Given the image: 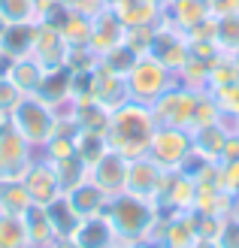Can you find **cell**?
Returning <instances> with one entry per match:
<instances>
[{
    "mask_svg": "<svg viewBox=\"0 0 239 248\" xmlns=\"http://www.w3.org/2000/svg\"><path fill=\"white\" fill-rule=\"evenodd\" d=\"M155 130H158V121L152 115V106L127 100L118 109H112L109 127H106V140H109L112 152H118L127 160H133V157L148 155V145H152Z\"/></svg>",
    "mask_w": 239,
    "mask_h": 248,
    "instance_id": "1",
    "label": "cell"
},
{
    "mask_svg": "<svg viewBox=\"0 0 239 248\" xmlns=\"http://www.w3.org/2000/svg\"><path fill=\"white\" fill-rule=\"evenodd\" d=\"M106 218L112 230H115L118 242H127V245H136L152 236V230L158 224V206L152 200H143V197H133V194H118V197H109L106 203Z\"/></svg>",
    "mask_w": 239,
    "mask_h": 248,
    "instance_id": "2",
    "label": "cell"
},
{
    "mask_svg": "<svg viewBox=\"0 0 239 248\" xmlns=\"http://www.w3.org/2000/svg\"><path fill=\"white\" fill-rule=\"evenodd\" d=\"M6 124H9V127L16 130L28 145H33L36 152H40V148L48 142L52 130H55V109L46 106L36 94H24L21 100L16 103V109L9 112Z\"/></svg>",
    "mask_w": 239,
    "mask_h": 248,
    "instance_id": "3",
    "label": "cell"
},
{
    "mask_svg": "<svg viewBox=\"0 0 239 248\" xmlns=\"http://www.w3.org/2000/svg\"><path fill=\"white\" fill-rule=\"evenodd\" d=\"M124 79H127V94H130V100L148 103V106H152L167 88H173V85L179 82V79H175V73L167 70V67H163L160 61H155L152 55H140V58H136V64L130 67V73H127Z\"/></svg>",
    "mask_w": 239,
    "mask_h": 248,
    "instance_id": "4",
    "label": "cell"
},
{
    "mask_svg": "<svg viewBox=\"0 0 239 248\" xmlns=\"http://www.w3.org/2000/svg\"><path fill=\"white\" fill-rule=\"evenodd\" d=\"M197 97H200V91H191V88L175 82L173 88H167L152 103V115L160 127H185L188 130L191 127V118H194Z\"/></svg>",
    "mask_w": 239,
    "mask_h": 248,
    "instance_id": "5",
    "label": "cell"
},
{
    "mask_svg": "<svg viewBox=\"0 0 239 248\" xmlns=\"http://www.w3.org/2000/svg\"><path fill=\"white\" fill-rule=\"evenodd\" d=\"M191 148H194L191 130H185V127H160L158 124V130L152 136V145H148V157H152L160 170L173 172V170L182 167V160L191 155Z\"/></svg>",
    "mask_w": 239,
    "mask_h": 248,
    "instance_id": "6",
    "label": "cell"
},
{
    "mask_svg": "<svg viewBox=\"0 0 239 248\" xmlns=\"http://www.w3.org/2000/svg\"><path fill=\"white\" fill-rule=\"evenodd\" d=\"M148 55H152L155 61H160L167 70L179 73L185 67L188 55H191V48H188V36L179 28H173L170 21L160 18L155 24V36H152V46H148Z\"/></svg>",
    "mask_w": 239,
    "mask_h": 248,
    "instance_id": "7",
    "label": "cell"
},
{
    "mask_svg": "<svg viewBox=\"0 0 239 248\" xmlns=\"http://www.w3.org/2000/svg\"><path fill=\"white\" fill-rule=\"evenodd\" d=\"M36 155L40 152L24 142L9 124L0 130V179H24Z\"/></svg>",
    "mask_w": 239,
    "mask_h": 248,
    "instance_id": "8",
    "label": "cell"
},
{
    "mask_svg": "<svg viewBox=\"0 0 239 248\" xmlns=\"http://www.w3.org/2000/svg\"><path fill=\"white\" fill-rule=\"evenodd\" d=\"M21 185L28 188V197H31L33 206H48L52 200H58V197L64 194V188H61V182H58V172L52 167V160H46L43 155H36L31 170L24 172Z\"/></svg>",
    "mask_w": 239,
    "mask_h": 248,
    "instance_id": "9",
    "label": "cell"
},
{
    "mask_svg": "<svg viewBox=\"0 0 239 248\" xmlns=\"http://www.w3.org/2000/svg\"><path fill=\"white\" fill-rule=\"evenodd\" d=\"M163 179H167V170H160L158 164L148 155L143 157H133L130 167H127V185L124 191L133 194V197H143V200H158L160 188H163Z\"/></svg>",
    "mask_w": 239,
    "mask_h": 248,
    "instance_id": "10",
    "label": "cell"
},
{
    "mask_svg": "<svg viewBox=\"0 0 239 248\" xmlns=\"http://www.w3.org/2000/svg\"><path fill=\"white\" fill-rule=\"evenodd\" d=\"M127 167H130V160L109 148L97 164L88 167V179L106 197H118V194H124V185H127Z\"/></svg>",
    "mask_w": 239,
    "mask_h": 248,
    "instance_id": "11",
    "label": "cell"
},
{
    "mask_svg": "<svg viewBox=\"0 0 239 248\" xmlns=\"http://www.w3.org/2000/svg\"><path fill=\"white\" fill-rule=\"evenodd\" d=\"M67 52H70V46H67L64 36H61L58 28H52V24H43V21L36 24V40H33L31 55L43 64V70H58V67H64Z\"/></svg>",
    "mask_w": 239,
    "mask_h": 248,
    "instance_id": "12",
    "label": "cell"
},
{
    "mask_svg": "<svg viewBox=\"0 0 239 248\" xmlns=\"http://www.w3.org/2000/svg\"><path fill=\"white\" fill-rule=\"evenodd\" d=\"M91 97H94L97 103H103L109 112H112V109H118L121 103L130 100V94H127V79L97 64L94 73H91Z\"/></svg>",
    "mask_w": 239,
    "mask_h": 248,
    "instance_id": "13",
    "label": "cell"
},
{
    "mask_svg": "<svg viewBox=\"0 0 239 248\" xmlns=\"http://www.w3.org/2000/svg\"><path fill=\"white\" fill-rule=\"evenodd\" d=\"M70 239L76 242L79 248H109V245L118 242V236H115V230H112L106 212L79 218V224H76V230H73Z\"/></svg>",
    "mask_w": 239,
    "mask_h": 248,
    "instance_id": "14",
    "label": "cell"
},
{
    "mask_svg": "<svg viewBox=\"0 0 239 248\" xmlns=\"http://www.w3.org/2000/svg\"><path fill=\"white\" fill-rule=\"evenodd\" d=\"M124 31L127 28L121 24V18L106 6V9H100L91 18V43L88 46H91L97 55H103V52H109V48H115V46L124 43Z\"/></svg>",
    "mask_w": 239,
    "mask_h": 248,
    "instance_id": "15",
    "label": "cell"
},
{
    "mask_svg": "<svg viewBox=\"0 0 239 248\" xmlns=\"http://www.w3.org/2000/svg\"><path fill=\"white\" fill-rule=\"evenodd\" d=\"M106 6L121 18L124 28H143V24H158L163 18V9L152 0H106Z\"/></svg>",
    "mask_w": 239,
    "mask_h": 248,
    "instance_id": "16",
    "label": "cell"
},
{
    "mask_svg": "<svg viewBox=\"0 0 239 248\" xmlns=\"http://www.w3.org/2000/svg\"><path fill=\"white\" fill-rule=\"evenodd\" d=\"M24 233H28V248H58L61 236L55 233L52 221L46 215V206H28V212L21 215Z\"/></svg>",
    "mask_w": 239,
    "mask_h": 248,
    "instance_id": "17",
    "label": "cell"
},
{
    "mask_svg": "<svg viewBox=\"0 0 239 248\" xmlns=\"http://www.w3.org/2000/svg\"><path fill=\"white\" fill-rule=\"evenodd\" d=\"M3 76L16 85L21 94H36V88H40V82L46 76V70H43V64L33 55H24V58H16V61H6Z\"/></svg>",
    "mask_w": 239,
    "mask_h": 248,
    "instance_id": "18",
    "label": "cell"
},
{
    "mask_svg": "<svg viewBox=\"0 0 239 248\" xmlns=\"http://www.w3.org/2000/svg\"><path fill=\"white\" fill-rule=\"evenodd\" d=\"M233 130V121L221 118L215 124H206V127H197L191 130V140H194V152L206 155L209 160H221V152H224V142H227V136Z\"/></svg>",
    "mask_w": 239,
    "mask_h": 248,
    "instance_id": "19",
    "label": "cell"
},
{
    "mask_svg": "<svg viewBox=\"0 0 239 248\" xmlns=\"http://www.w3.org/2000/svg\"><path fill=\"white\" fill-rule=\"evenodd\" d=\"M209 16V0H173L163 9V21H170L173 28H179L182 33H188L191 28L203 24Z\"/></svg>",
    "mask_w": 239,
    "mask_h": 248,
    "instance_id": "20",
    "label": "cell"
},
{
    "mask_svg": "<svg viewBox=\"0 0 239 248\" xmlns=\"http://www.w3.org/2000/svg\"><path fill=\"white\" fill-rule=\"evenodd\" d=\"M64 197H67V203L73 206V212H76L79 218H88V215L103 212L106 203H109V197L100 191L91 179H85V182H79V185H73L70 191H64Z\"/></svg>",
    "mask_w": 239,
    "mask_h": 248,
    "instance_id": "21",
    "label": "cell"
},
{
    "mask_svg": "<svg viewBox=\"0 0 239 248\" xmlns=\"http://www.w3.org/2000/svg\"><path fill=\"white\" fill-rule=\"evenodd\" d=\"M36 97L52 106V109H61L70 103V70L67 67H58V70H46V76L36 88Z\"/></svg>",
    "mask_w": 239,
    "mask_h": 248,
    "instance_id": "22",
    "label": "cell"
},
{
    "mask_svg": "<svg viewBox=\"0 0 239 248\" xmlns=\"http://www.w3.org/2000/svg\"><path fill=\"white\" fill-rule=\"evenodd\" d=\"M36 40V24H6L3 36H0V52H3L6 61H16L31 55Z\"/></svg>",
    "mask_w": 239,
    "mask_h": 248,
    "instance_id": "23",
    "label": "cell"
},
{
    "mask_svg": "<svg viewBox=\"0 0 239 248\" xmlns=\"http://www.w3.org/2000/svg\"><path fill=\"white\" fill-rule=\"evenodd\" d=\"M109 115H112V112H109L103 103H97L94 97L73 103V118H76L79 130H100V133H106V127H109Z\"/></svg>",
    "mask_w": 239,
    "mask_h": 248,
    "instance_id": "24",
    "label": "cell"
},
{
    "mask_svg": "<svg viewBox=\"0 0 239 248\" xmlns=\"http://www.w3.org/2000/svg\"><path fill=\"white\" fill-rule=\"evenodd\" d=\"M31 206L28 188L21 185V179H0V212L6 215H24Z\"/></svg>",
    "mask_w": 239,
    "mask_h": 248,
    "instance_id": "25",
    "label": "cell"
},
{
    "mask_svg": "<svg viewBox=\"0 0 239 248\" xmlns=\"http://www.w3.org/2000/svg\"><path fill=\"white\" fill-rule=\"evenodd\" d=\"M46 215H48V221H52V227H55V233L61 239H70L73 230H76V224H79V215L73 212V206L67 203L64 194L46 206Z\"/></svg>",
    "mask_w": 239,
    "mask_h": 248,
    "instance_id": "26",
    "label": "cell"
},
{
    "mask_svg": "<svg viewBox=\"0 0 239 248\" xmlns=\"http://www.w3.org/2000/svg\"><path fill=\"white\" fill-rule=\"evenodd\" d=\"M109 152V140H106V133H100V130H79L76 133V157L82 160V164H97L100 157H103Z\"/></svg>",
    "mask_w": 239,
    "mask_h": 248,
    "instance_id": "27",
    "label": "cell"
},
{
    "mask_svg": "<svg viewBox=\"0 0 239 248\" xmlns=\"http://www.w3.org/2000/svg\"><path fill=\"white\" fill-rule=\"evenodd\" d=\"M61 36L67 40V46H88L91 43V16H82V12H67V18L61 21Z\"/></svg>",
    "mask_w": 239,
    "mask_h": 248,
    "instance_id": "28",
    "label": "cell"
},
{
    "mask_svg": "<svg viewBox=\"0 0 239 248\" xmlns=\"http://www.w3.org/2000/svg\"><path fill=\"white\" fill-rule=\"evenodd\" d=\"M227 85H239V64H236L233 55H218L209 64V85H206V91L227 88Z\"/></svg>",
    "mask_w": 239,
    "mask_h": 248,
    "instance_id": "29",
    "label": "cell"
},
{
    "mask_svg": "<svg viewBox=\"0 0 239 248\" xmlns=\"http://www.w3.org/2000/svg\"><path fill=\"white\" fill-rule=\"evenodd\" d=\"M209 64H212V61H200L194 55H188L185 67L175 73V79H179V85H185V88H191V91H206V85H209Z\"/></svg>",
    "mask_w": 239,
    "mask_h": 248,
    "instance_id": "30",
    "label": "cell"
},
{
    "mask_svg": "<svg viewBox=\"0 0 239 248\" xmlns=\"http://www.w3.org/2000/svg\"><path fill=\"white\" fill-rule=\"evenodd\" d=\"M0 16L9 24H40V6L33 0H0Z\"/></svg>",
    "mask_w": 239,
    "mask_h": 248,
    "instance_id": "31",
    "label": "cell"
},
{
    "mask_svg": "<svg viewBox=\"0 0 239 248\" xmlns=\"http://www.w3.org/2000/svg\"><path fill=\"white\" fill-rule=\"evenodd\" d=\"M215 46L224 55H233L239 48V12L215 18Z\"/></svg>",
    "mask_w": 239,
    "mask_h": 248,
    "instance_id": "32",
    "label": "cell"
},
{
    "mask_svg": "<svg viewBox=\"0 0 239 248\" xmlns=\"http://www.w3.org/2000/svg\"><path fill=\"white\" fill-rule=\"evenodd\" d=\"M0 248H28L21 215H0Z\"/></svg>",
    "mask_w": 239,
    "mask_h": 248,
    "instance_id": "33",
    "label": "cell"
},
{
    "mask_svg": "<svg viewBox=\"0 0 239 248\" xmlns=\"http://www.w3.org/2000/svg\"><path fill=\"white\" fill-rule=\"evenodd\" d=\"M136 58H140V55H136L127 43H121V46H115V48H109V52L100 55V67L118 73V76H127L130 67L136 64Z\"/></svg>",
    "mask_w": 239,
    "mask_h": 248,
    "instance_id": "34",
    "label": "cell"
},
{
    "mask_svg": "<svg viewBox=\"0 0 239 248\" xmlns=\"http://www.w3.org/2000/svg\"><path fill=\"white\" fill-rule=\"evenodd\" d=\"M52 167L58 172V182H61V188L70 191L73 185H79L88 179V164H82V160L73 155V157H64V160H52Z\"/></svg>",
    "mask_w": 239,
    "mask_h": 248,
    "instance_id": "35",
    "label": "cell"
},
{
    "mask_svg": "<svg viewBox=\"0 0 239 248\" xmlns=\"http://www.w3.org/2000/svg\"><path fill=\"white\" fill-rule=\"evenodd\" d=\"M221 118H224V115H221L218 103L212 100V94H209V91H200L197 106H194V118H191V127H188V130L206 127V124H215V121H221Z\"/></svg>",
    "mask_w": 239,
    "mask_h": 248,
    "instance_id": "36",
    "label": "cell"
},
{
    "mask_svg": "<svg viewBox=\"0 0 239 248\" xmlns=\"http://www.w3.org/2000/svg\"><path fill=\"white\" fill-rule=\"evenodd\" d=\"M97 64H100V55L91 46H73L67 52V61H64V67L70 73H91Z\"/></svg>",
    "mask_w": 239,
    "mask_h": 248,
    "instance_id": "37",
    "label": "cell"
},
{
    "mask_svg": "<svg viewBox=\"0 0 239 248\" xmlns=\"http://www.w3.org/2000/svg\"><path fill=\"white\" fill-rule=\"evenodd\" d=\"M40 155L46 160H64V157H73L76 155V136H61V133H52L48 142L40 148Z\"/></svg>",
    "mask_w": 239,
    "mask_h": 248,
    "instance_id": "38",
    "label": "cell"
},
{
    "mask_svg": "<svg viewBox=\"0 0 239 248\" xmlns=\"http://www.w3.org/2000/svg\"><path fill=\"white\" fill-rule=\"evenodd\" d=\"M212 100L218 103L221 115L227 121H236L239 118V85H227V88H212Z\"/></svg>",
    "mask_w": 239,
    "mask_h": 248,
    "instance_id": "39",
    "label": "cell"
},
{
    "mask_svg": "<svg viewBox=\"0 0 239 248\" xmlns=\"http://www.w3.org/2000/svg\"><path fill=\"white\" fill-rule=\"evenodd\" d=\"M152 36H155V24H143V28H127V31H124V43H127L136 55H148Z\"/></svg>",
    "mask_w": 239,
    "mask_h": 248,
    "instance_id": "40",
    "label": "cell"
},
{
    "mask_svg": "<svg viewBox=\"0 0 239 248\" xmlns=\"http://www.w3.org/2000/svg\"><path fill=\"white\" fill-rule=\"evenodd\" d=\"M21 97H24V94H21L16 85H12V82L3 76V73H0V115L9 118V112L16 109V103L21 100Z\"/></svg>",
    "mask_w": 239,
    "mask_h": 248,
    "instance_id": "41",
    "label": "cell"
},
{
    "mask_svg": "<svg viewBox=\"0 0 239 248\" xmlns=\"http://www.w3.org/2000/svg\"><path fill=\"white\" fill-rule=\"evenodd\" d=\"M91 73H70V100L73 103L91 97Z\"/></svg>",
    "mask_w": 239,
    "mask_h": 248,
    "instance_id": "42",
    "label": "cell"
},
{
    "mask_svg": "<svg viewBox=\"0 0 239 248\" xmlns=\"http://www.w3.org/2000/svg\"><path fill=\"white\" fill-rule=\"evenodd\" d=\"M218 185L224 191H230L239 197V160H230V164H218Z\"/></svg>",
    "mask_w": 239,
    "mask_h": 248,
    "instance_id": "43",
    "label": "cell"
},
{
    "mask_svg": "<svg viewBox=\"0 0 239 248\" xmlns=\"http://www.w3.org/2000/svg\"><path fill=\"white\" fill-rule=\"evenodd\" d=\"M218 248H239V215H230L218 233Z\"/></svg>",
    "mask_w": 239,
    "mask_h": 248,
    "instance_id": "44",
    "label": "cell"
},
{
    "mask_svg": "<svg viewBox=\"0 0 239 248\" xmlns=\"http://www.w3.org/2000/svg\"><path fill=\"white\" fill-rule=\"evenodd\" d=\"M58 3H64L73 12H82V16H91V18L100 9H106V0H58Z\"/></svg>",
    "mask_w": 239,
    "mask_h": 248,
    "instance_id": "45",
    "label": "cell"
},
{
    "mask_svg": "<svg viewBox=\"0 0 239 248\" xmlns=\"http://www.w3.org/2000/svg\"><path fill=\"white\" fill-rule=\"evenodd\" d=\"M239 12V0H209V16L212 18H224Z\"/></svg>",
    "mask_w": 239,
    "mask_h": 248,
    "instance_id": "46",
    "label": "cell"
},
{
    "mask_svg": "<svg viewBox=\"0 0 239 248\" xmlns=\"http://www.w3.org/2000/svg\"><path fill=\"white\" fill-rule=\"evenodd\" d=\"M230 160H239V130H230L227 142H224V152L218 164H230Z\"/></svg>",
    "mask_w": 239,
    "mask_h": 248,
    "instance_id": "47",
    "label": "cell"
},
{
    "mask_svg": "<svg viewBox=\"0 0 239 248\" xmlns=\"http://www.w3.org/2000/svg\"><path fill=\"white\" fill-rule=\"evenodd\" d=\"M133 248H167V245H163L160 239H143V242H136Z\"/></svg>",
    "mask_w": 239,
    "mask_h": 248,
    "instance_id": "48",
    "label": "cell"
},
{
    "mask_svg": "<svg viewBox=\"0 0 239 248\" xmlns=\"http://www.w3.org/2000/svg\"><path fill=\"white\" fill-rule=\"evenodd\" d=\"M194 248H218V242H215V239H197Z\"/></svg>",
    "mask_w": 239,
    "mask_h": 248,
    "instance_id": "49",
    "label": "cell"
},
{
    "mask_svg": "<svg viewBox=\"0 0 239 248\" xmlns=\"http://www.w3.org/2000/svg\"><path fill=\"white\" fill-rule=\"evenodd\" d=\"M58 248H79V245L73 242V239H61V242H58Z\"/></svg>",
    "mask_w": 239,
    "mask_h": 248,
    "instance_id": "50",
    "label": "cell"
},
{
    "mask_svg": "<svg viewBox=\"0 0 239 248\" xmlns=\"http://www.w3.org/2000/svg\"><path fill=\"white\" fill-rule=\"evenodd\" d=\"M152 3H158V6H160V9H167V6H170V3H173V0H152Z\"/></svg>",
    "mask_w": 239,
    "mask_h": 248,
    "instance_id": "51",
    "label": "cell"
},
{
    "mask_svg": "<svg viewBox=\"0 0 239 248\" xmlns=\"http://www.w3.org/2000/svg\"><path fill=\"white\" fill-rule=\"evenodd\" d=\"M6 24H9V21H6L3 16H0V36H3V31H6Z\"/></svg>",
    "mask_w": 239,
    "mask_h": 248,
    "instance_id": "52",
    "label": "cell"
},
{
    "mask_svg": "<svg viewBox=\"0 0 239 248\" xmlns=\"http://www.w3.org/2000/svg\"><path fill=\"white\" fill-rule=\"evenodd\" d=\"M109 248H133V245H127V242H115V245H109Z\"/></svg>",
    "mask_w": 239,
    "mask_h": 248,
    "instance_id": "53",
    "label": "cell"
},
{
    "mask_svg": "<svg viewBox=\"0 0 239 248\" xmlns=\"http://www.w3.org/2000/svg\"><path fill=\"white\" fill-rule=\"evenodd\" d=\"M3 67H6V58H3V52H0V73H3Z\"/></svg>",
    "mask_w": 239,
    "mask_h": 248,
    "instance_id": "54",
    "label": "cell"
},
{
    "mask_svg": "<svg viewBox=\"0 0 239 248\" xmlns=\"http://www.w3.org/2000/svg\"><path fill=\"white\" fill-rule=\"evenodd\" d=\"M3 127H6V118H3V115H0V130H3Z\"/></svg>",
    "mask_w": 239,
    "mask_h": 248,
    "instance_id": "55",
    "label": "cell"
},
{
    "mask_svg": "<svg viewBox=\"0 0 239 248\" xmlns=\"http://www.w3.org/2000/svg\"><path fill=\"white\" fill-rule=\"evenodd\" d=\"M33 3H36V6H43V3H48V0H33Z\"/></svg>",
    "mask_w": 239,
    "mask_h": 248,
    "instance_id": "56",
    "label": "cell"
},
{
    "mask_svg": "<svg viewBox=\"0 0 239 248\" xmlns=\"http://www.w3.org/2000/svg\"><path fill=\"white\" fill-rule=\"evenodd\" d=\"M233 58H236V64H239V48H236V52H233Z\"/></svg>",
    "mask_w": 239,
    "mask_h": 248,
    "instance_id": "57",
    "label": "cell"
},
{
    "mask_svg": "<svg viewBox=\"0 0 239 248\" xmlns=\"http://www.w3.org/2000/svg\"><path fill=\"white\" fill-rule=\"evenodd\" d=\"M233 130H239V118H236V121H233Z\"/></svg>",
    "mask_w": 239,
    "mask_h": 248,
    "instance_id": "58",
    "label": "cell"
},
{
    "mask_svg": "<svg viewBox=\"0 0 239 248\" xmlns=\"http://www.w3.org/2000/svg\"><path fill=\"white\" fill-rule=\"evenodd\" d=\"M0 215H3V212H0Z\"/></svg>",
    "mask_w": 239,
    "mask_h": 248,
    "instance_id": "59",
    "label": "cell"
}]
</instances>
